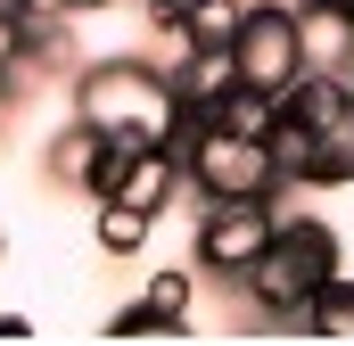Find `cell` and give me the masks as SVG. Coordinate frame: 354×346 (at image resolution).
Instances as JSON below:
<instances>
[{
	"label": "cell",
	"mask_w": 354,
	"mask_h": 346,
	"mask_svg": "<svg viewBox=\"0 0 354 346\" xmlns=\"http://www.w3.org/2000/svg\"><path fill=\"white\" fill-rule=\"evenodd\" d=\"M75 116L99 124L115 149H174L189 107H181L174 75L157 58H99L75 75Z\"/></svg>",
	"instance_id": "1"
},
{
	"label": "cell",
	"mask_w": 354,
	"mask_h": 346,
	"mask_svg": "<svg viewBox=\"0 0 354 346\" xmlns=\"http://www.w3.org/2000/svg\"><path fill=\"white\" fill-rule=\"evenodd\" d=\"M338 231L313 223V215H280L272 248L256 256V272L239 280L256 297V322H305V305L322 297V280H338Z\"/></svg>",
	"instance_id": "2"
},
{
	"label": "cell",
	"mask_w": 354,
	"mask_h": 346,
	"mask_svg": "<svg viewBox=\"0 0 354 346\" xmlns=\"http://www.w3.org/2000/svg\"><path fill=\"white\" fill-rule=\"evenodd\" d=\"M174 149H181V181L198 198H280L288 190L280 165H272V140L223 124V116H189Z\"/></svg>",
	"instance_id": "3"
},
{
	"label": "cell",
	"mask_w": 354,
	"mask_h": 346,
	"mask_svg": "<svg viewBox=\"0 0 354 346\" xmlns=\"http://www.w3.org/2000/svg\"><path fill=\"white\" fill-rule=\"evenodd\" d=\"M231 75H239V91H256L272 107L313 75V66H305V33H297V0H248V8H239Z\"/></svg>",
	"instance_id": "4"
},
{
	"label": "cell",
	"mask_w": 354,
	"mask_h": 346,
	"mask_svg": "<svg viewBox=\"0 0 354 346\" xmlns=\"http://www.w3.org/2000/svg\"><path fill=\"white\" fill-rule=\"evenodd\" d=\"M272 231H280V198H206V215H198V264L214 280H248L256 256L272 248Z\"/></svg>",
	"instance_id": "5"
},
{
	"label": "cell",
	"mask_w": 354,
	"mask_h": 346,
	"mask_svg": "<svg viewBox=\"0 0 354 346\" xmlns=\"http://www.w3.org/2000/svg\"><path fill=\"white\" fill-rule=\"evenodd\" d=\"M288 107L313 132V190H346L354 181V83L346 75H305L288 91Z\"/></svg>",
	"instance_id": "6"
},
{
	"label": "cell",
	"mask_w": 354,
	"mask_h": 346,
	"mask_svg": "<svg viewBox=\"0 0 354 346\" xmlns=\"http://www.w3.org/2000/svg\"><path fill=\"white\" fill-rule=\"evenodd\" d=\"M181 190V149H115V165L99 181V198H115V206H132V215H165Z\"/></svg>",
	"instance_id": "7"
},
{
	"label": "cell",
	"mask_w": 354,
	"mask_h": 346,
	"mask_svg": "<svg viewBox=\"0 0 354 346\" xmlns=\"http://www.w3.org/2000/svg\"><path fill=\"white\" fill-rule=\"evenodd\" d=\"M107 165H115V140L99 132V124H58L50 132V149H41V181L50 190H91L99 198V181H107Z\"/></svg>",
	"instance_id": "8"
},
{
	"label": "cell",
	"mask_w": 354,
	"mask_h": 346,
	"mask_svg": "<svg viewBox=\"0 0 354 346\" xmlns=\"http://www.w3.org/2000/svg\"><path fill=\"white\" fill-rule=\"evenodd\" d=\"M189 297H198V272L189 264H165V272H149L140 305L115 313V330L124 338H174V330H189Z\"/></svg>",
	"instance_id": "9"
},
{
	"label": "cell",
	"mask_w": 354,
	"mask_h": 346,
	"mask_svg": "<svg viewBox=\"0 0 354 346\" xmlns=\"http://www.w3.org/2000/svg\"><path fill=\"white\" fill-rule=\"evenodd\" d=\"M297 33H305L313 75H354V8L346 0H297Z\"/></svg>",
	"instance_id": "10"
},
{
	"label": "cell",
	"mask_w": 354,
	"mask_h": 346,
	"mask_svg": "<svg viewBox=\"0 0 354 346\" xmlns=\"http://www.w3.org/2000/svg\"><path fill=\"white\" fill-rule=\"evenodd\" d=\"M272 165H280V181H288V190H313V132H305V116H297V107H288V99H280V107H272Z\"/></svg>",
	"instance_id": "11"
},
{
	"label": "cell",
	"mask_w": 354,
	"mask_h": 346,
	"mask_svg": "<svg viewBox=\"0 0 354 346\" xmlns=\"http://www.w3.org/2000/svg\"><path fill=\"white\" fill-rule=\"evenodd\" d=\"M149 231H157V215H132V206H115V198H99V215H91L99 256H140V248H149Z\"/></svg>",
	"instance_id": "12"
},
{
	"label": "cell",
	"mask_w": 354,
	"mask_h": 346,
	"mask_svg": "<svg viewBox=\"0 0 354 346\" xmlns=\"http://www.w3.org/2000/svg\"><path fill=\"white\" fill-rule=\"evenodd\" d=\"M305 330H322V338H354V280H322V297L305 305Z\"/></svg>",
	"instance_id": "13"
},
{
	"label": "cell",
	"mask_w": 354,
	"mask_h": 346,
	"mask_svg": "<svg viewBox=\"0 0 354 346\" xmlns=\"http://www.w3.org/2000/svg\"><path fill=\"white\" fill-rule=\"evenodd\" d=\"M17 8H25L33 25H83V17H99L107 0H17Z\"/></svg>",
	"instance_id": "14"
},
{
	"label": "cell",
	"mask_w": 354,
	"mask_h": 346,
	"mask_svg": "<svg viewBox=\"0 0 354 346\" xmlns=\"http://www.w3.org/2000/svg\"><path fill=\"white\" fill-rule=\"evenodd\" d=\"M140 8H149V17H157V25H181V17H189V8H198V0H140Z\"/></svg>",
	"instance_id": "15"
},
{
	"label": "cell",
	"mask_w": 354,
	"mask_h": 346,
	"mask_svg": "<svg viewBox=\"0 0 354 346\" xmlns=\"http://www.w3.org/2000/svg\"><path fill=\"white\" fill-rule=\"evenodd\" d=\"M0 256H8V231H0Z\"/></svg>",
	"instance_id": "16"
},
{
	"label": "cell",
	"mask_w": 354,
	"mask_h": 346,
	"mask_svg": "<svg viewBox=\"0 0 354 346\" xmlns=\"http://www.w3.org/2000/svg\"><path fill=\"white\" fill-rule=\"evenodd\" d=\"M346 8H354V0H346Z\"/></svg>",
	"instance_id": "17"
},
{
	"label": "cell",
	"mask_w": 354,
	"mask_h": 346,
	"mask_svg": "<svg viewBox=\"0 0 354 346\" xmlns=\"http://www.w3.org/2000/svg\"><path fill=\"white\" fill-rule=\"evenodd\" d=\"M346 83H354V75H346Z\"/></svg>",
	"instance_id": "18"
}]
</instances>
